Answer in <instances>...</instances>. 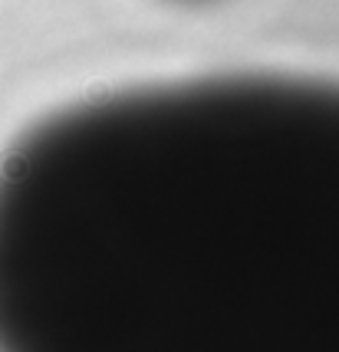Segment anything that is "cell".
I'll return each instance as SVG.
<instances>
[{
  "label": "cell",
  "instance_id": "cell-1",
  "mask_svg": "<svg viewBox=\"0 0 339 352\" xmlns=\"http://www.w3.org/2000/svg\"><path fill=\"white\" fill-rule=\"evenodd\" d=\"M171 3H185V7H208V3H217V0H171Z\"/></svg>",
  "mask_w": 339,
  "mask_h": 352
}]
</instances>
